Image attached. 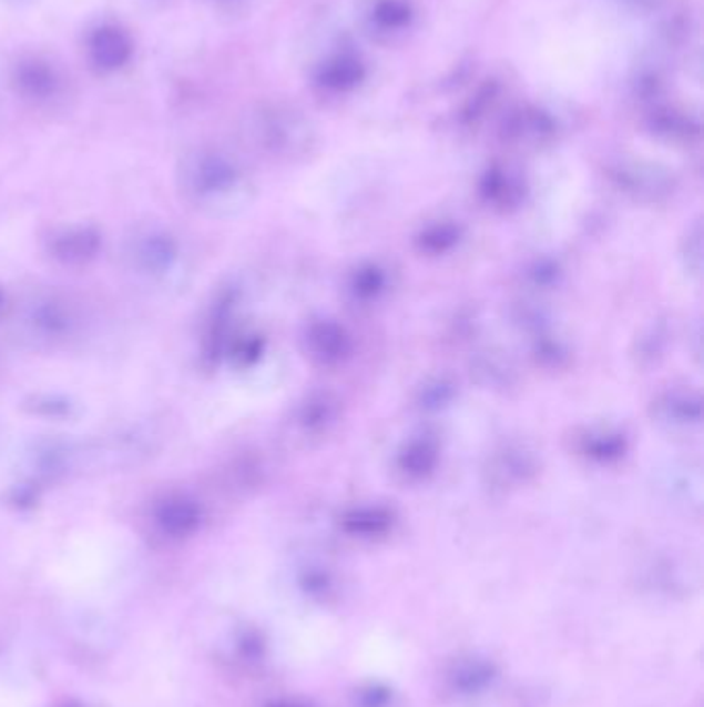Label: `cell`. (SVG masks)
Wrapping results in <instances>:
<instances>
[{"instance_id": "cell-8", "label": "cell", "mask_w": 704, "mask_h": 707, "mask_svg": "<svg viewBox=\"0 0 704 707\" xmlns=\"http://www.w3.org/2000/svg\"><path fill=\"white\" fill-rule=\"evenodd\" d=\"M153 522L167 538L182 541L195 534L196 527L201 526V509L186 495H167L155 505Z\"/></svg>"}, {"instance_id": "cell-10", "label": "cell", "mask_w": 704, "mask_h": 707, "mask_svg": "<svg viewBox=\"0 0 704 707\" xmlns=\"http://www.w3.org/2000/svg\"><path fill=\"white\" fill-rule=\"evenodd\" d=\"M368 21L376 33L395 36L411 26L414 9L409 0H375L368 11Z\"/></svg>"}, {"instance_id": "cell-6", "label": "cell", "mask_w": 704, "mask_h": 707, "mask_svg": "<svg viewBox=\"0 0 704 707\" xmlns=\"http://www.w3.org/2000/svg\"><path fill=\"white\" fill-rule=\"evenodd\" d=\"M255 131L271 150H289L308 135V124L285 105H267L256 114Z\"/></svg>"}, {"instance_id": "cell-3", "label": "cell", "mask_w": 704, "mask_h": 707, "mask_svg": "<svg viewBox=\"0 0 704 707\" xmlns=\"http://www.w3.org/2000/svg\"><path fill=\"white\" fill-rule=\"evenodd\" d=\"M126 263L135 271L136 275H143L147 280H164L167 273L176 270L181 261V244L164 230H143L136 232L131 241L126 242Z\"/></svg>"}, {"instance_id": "cell-2", "label": "cell", "mask_w": 704, "mask_h": 707, "mask_svg": "<svg viewBox=\"0 0 704 707\" xmlns=\"http://www.w3.org/2000/svg\"><path fill=\"white\" fill-rule=\"evenodd\" d=\"M81 321L83 316L75 301L59 292H45L23 302L13 323L21 342L38 350H48L62 346L75 337Z\"/></svg>"}, {"instance_id": "cell-11", "label": "cell", "mask_w": 704, "mask_h": 707, "mask_svg": "<svg viewBox=\"0 0 704 707\" xmlns=\"http://www.w3.org/2000/svg\"><path fill=\"white\" fill-rule=\"evenodd\" d=\"M618 2L626 4L629 9H634V11H644V13H646V11L660 9L665 0H618Z\"/></svg>"}, {"instance_id": "cell-9", "label": "cell", "mask_w": 704, "mask_h": 707, "mask_svg": "<svg viewBox=\"0 0 704 707\" xmlns=\"http://www.w3.org/2000/svg\"><path fill=\"white\" fill-rule=\"evenodd\" d=\"M366 79V64L360 57L351 52L333 54L330 59L320 64L316 73V83L320 90L333 91V93H347V91L358 90Z\"/></svg>"}, {"instance_id": "cell-7", "label": "cell", "mask_w": 704, "mask_h": 707, "mask_svg": "<svg viewBox=\"0 0 704 707\" xmlns=\"http://www.w3.org/2000/svg\"><path fill=\"white\" fill-rule=\"evenodd\" d=\"M50 255L67 267H81L93 261L102 249V236L90 226L64 228L50 239Z\"/></svg>"}, {"instance_id": "cell-13", "label": "cell", "mask_w": 704, "mask_h": 707, "mask_svg": "<svg viewBox=\"0 0 704 707\" xmlns=\"http://www.w3.org/2000/svg\"><path fill=\"white\" fill-rule=\"evenodd\" d=\"M0 304H2V292H0Z\"/></svg>"}, {"instance_id": "cell-4", "label": "cell", "mask_w": 704, "mask_h": 707, "mask_svg": "<svg viewBox=\"0 0 704 707\" xmlns=\"http://www.w3.org/2000/svg\"><path fill=\"white\" fill-rule=\"evenodd\" d=\"M11 88L28 104H52L64 93V75L54 62L28 54L11 69Z\"/></svg>"}, {"instance_id": "cell-12", "label": "cell", "mask_w": 704, "mask_h": 707, "mask_svg": "<svg viewBox=\"0 0 704 707\" xmlns=\"http://www.w3.org/2000/svg\"><path fill=\"white\" fill-rule=\"evenodd\" d=\"M267 707H310L306 706V704H300V701H289V699H284V701H273Z\"/></svg>"}, {"instance_id": "cell-14", "label": "cell", "mask_w": 704, "mask_h": 707, "mask_svg": "<svg viewBox=\"0 0 704 707\" xmlns=\"http://www.w3.org/2000/svg\"><path fill=\"white\" fill-rule=\"evenodd\" d=\"M67 707H79V706H73V704H71V706H67Z\"/></svg>"}, {"instance_id": "cell-1", "label": "cell", "mask_w": 704, "mask_h": 707, "mask_svg": "<svg viewBox=\"0 0 704 707\" xmlns=\"http://www.w3.org/2000/svg\"><path fill=\"white\" fill-rule=\"evenodd\" d=\"M241 184V170L224 151L198 148L178 164V189L186 203L203 211L224 210Z\"/></svg>"}, {"instance_id": "cell-5", "label": "cell", "mask_w": 704, "mask_h": 707, "mask_svg": "<svg viewBox=\"0 0 704 707\" xmlns=\"http://www.w3.org/2000/svg\"><path fill=\"white\" fill-rule=\"evenodd\" d=\"M85 54L91 67L100 73H116L135 57L133 36L119 23H100L90 31Z\"/></svg>"}]
</instances>
